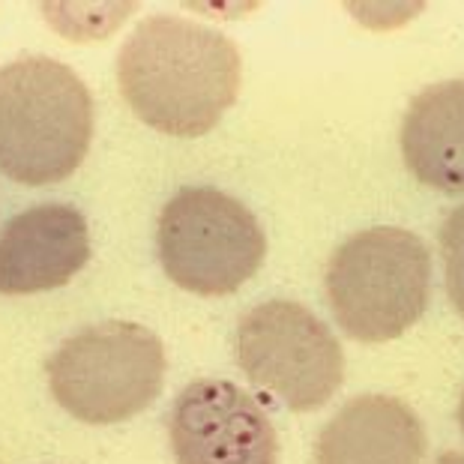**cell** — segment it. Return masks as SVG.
I'll return each mask as SVG.
<instances>
[{"label":"cell","mask_w":464,"mask_h":464,"mask_svg":"<svg viewBox=\"0 0 464 464\" xmlns=\"http://www.w3.org/2000/svg\"><path fill=\"white\" fill-rule=\"evenodd\" d=\"M431 291V255L404 228H369L335 249L327 297L339 327L357 342H390L422 318Z\"/></svg>","instance_id":"cell-3"},{"label":"cell","mask_w":464,"mask_h":464,"mask_svg":"<svg viewBox=\"0 0 464 464\" xmlns=\"http://www.w3.org/2000/svg\"><path fill=\"white\" fill-rule=\"evenodd\" d=\"M177 464H276L279 440L264 408L228 381H195L171 408Z\"/></svg>","instance_id":"cell-7"},{"label":"cell","mask_w":464,"mask_h":464,"mask_svg":"<svg viewBox=\"0 0 464 464\" xmlns=\"http://www.w3.org/2000/svg\"><path fill=\"white\" fill-rule=\"evenodd\" d=\"M459 422H461V431H464V396H461V404H459Z\"/></svg>","instance_id":"cell-13"},{"label":"cell","mask_w":464,"mask_h":464,"mask_svg":"<svg viewBox=\"0 0 464 464\" xmlns=\"http://www.w3.org/2000/svg\"><path fill=\"white\" fill-rule=\"evenodd\" d=\"M440 252H443V276H447V294L452 305L464 318V204L456 207L447 222L440 225Z\"/></svg>","instance_id":"cell-11"},{"label":"cell","mask_w":464,"mask_h":464,"mask_svg":"<svg viewBox=\"0 0 464 464\" xmlns=\"http://www.w3.org/2000/svg\"><path fill=\"white\" fill-rule=\"evenodd\" d=\"M434 464H464V452H447V456H440Z\"/></svg>","instance_id":"cell-12"},{"label":"cell","mask_w":464,"mask_h":464,"mask_svg":"<svg viewBox=\"0 0 464 464\" xmlns=\"http://www.w3.org/2000/svg\"><path fill=\"white\" fill-rule=\"evenodd\" d=\"M426 431L408 404L390 396H360L324 426L314 464H420Z\"/></svg>","instance_id":"cell-9"},{"label":"cell","mask_w":464,"mask_h":464,"mask_svg":"<svg viewBox=\"0 0 464 464\" xmlns=\"http://www.w3.org/2000/svg\"><path fill=\"white\" fill-rule=\"evenodd\" d=\"M91 261V228L69 204H39L0 234V294L22 297L63 288Z\"/></svg>","instance_id":"cell-8"},{"label":"cell","mask_w":464,"mask_h":464,"mask_svg":"<svg viewBox=\"0 0 464 464\" xmlns=\"http://www.w3.org/2000/svg\"><path fill=\"white\" fill-rule=\"evenodd\" d=\"M237 362L255 387L300 413L327 404L344 378V353L330 327L291 300L261 303L243 314Z\"/></svg>","instance_id":"cell-6"},{"label":"cell","mask_w":464,"mask_h":464,"mask_svg":"<svg viewBox=\"0 0 464 464\" xmlns=\"http://www.w3.org/2000/svg\"><path fill=\"white\" fill-rule=\"evenodd\" d=\"M401 156L420 183L438 192H464V82L426 87L401 123Z\"/></svg>","instance_id":"cell-10"},{"label":"cell","mask_w":464,"mask_h":464,"mask_svg":"<svg viewBox=\"0 0 464 464\" xmlns=\"http://www.w3.org/2000/svg\"><path fill=\"white\" fill-rule=\"evenodd\" d=\"M240 52L213 27L150 15L117 57V82L138 121L165 135L210 132L240 93Z\"/></svg>","instance_id":"cell-1"},{"label":"cell","mask_w":464,"mask_h":464,"mask_svg":"<svg viewBox=\"0 0 464 464\" xmlns=\"http://www.w3.org/2000/svg\"><path fill=\"white\" fill-rule=\"evenodd\" d=\"M156 249L168 279L183 291L225 297L258 273L266 237L246 204L210 186H189L165 204Z\"/></svg>","instance_id":"cell-5"},{"label":"cell","mask_w":464,"mask_h":464,"mask_svg":"<svg viewBox=\"0 0 464 464\" xmlns=\"http://www.w3.org/2000/svg\"><path fill=\"white\" fill-rule=\"evenodd\" d=\"M93 100L75 69L52 57L0 66V174L24 186L61 183L84 162Z\"/></svg>","instance_id":"cell-2"},{"label":"cell","mask_w":464,"mask_h":464,"mask_svg":"<svg viewBox=\"0 0 464 464\" xmlns=\"http://www.w3.org/2000/svg\"><path fill=\"white\" fill-rule=\"evenodd\" d=\"M45 369L66 413L108 426L141 413L162 392L165 348L147 327L105 321L66 339Z\"/></svg>","instance_id":"cell-4"}]
</instances>
